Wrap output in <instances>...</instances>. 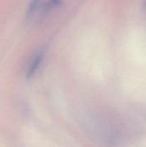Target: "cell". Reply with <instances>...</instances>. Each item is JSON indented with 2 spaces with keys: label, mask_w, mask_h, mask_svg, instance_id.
Instances as JSON below:
<instances>
[{
  "label": "cell",
  "mask_w": 146,
  "mask_h": 147,
  "mask_svg": "<svg viewBox=\"0 0 146 147\" xmlns=\"http://www.w3.org/2000/svg\"><path fill=\"white\" fill-rule=\"evenodd\" d=\"M59 3V0H32L28 9V17L31 20H37Z\"/></svg>",
  "instance_id": "6da1fadb"
},
{
  "label": "cell",
  "mask_w": 146,
  "mask_h": 147,
  "mask_svg": "<svg viewBox=\"0 0 146 147\" xmlns=\"http://www.w3.org/2000/svg\"><path fill=\"white\" fill-rule=\"evenodd\" d=\"M42 59H43V52L42 51L37 52L32 57V59H30V61L28 65V68H27V77L28 78H31L34 75V73L37 71L38 68L40 65Z\"/></svg>",
  "instance_id": "7a4b0ae2"
}]
</instances>
